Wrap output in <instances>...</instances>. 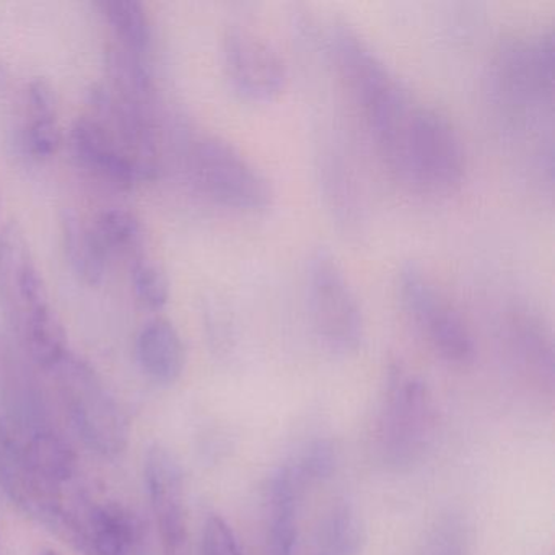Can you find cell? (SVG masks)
<instances>
[{"label": "cell", "mask_w": 555, "mask_h": 555, "mask_svg": "<svg viewBox=\"0 0 555 555\" xmlns=\"http://www.w3.org/2000/svg\"><path fill=\"white\" fill-rule=\"evenodd\" d=\"M0 305L18 343L38 366L53 372L69 356L66 331L17 223L0 233Z\"/></svg>", "instance_id": "6da1fadb"}, {"label": "cell", "mask_w": 555, "mask_h": 555, "mask_svg": "<svg viewBox=\"0 0 555 555\" xmlns=\"http://www.w3.org/2000/svg\"><path fill=\"white\" fill-rule=\"evenodd\" d=\"M435 427L434 399L415 376L392 370L379 422V444L385 460L404 466L417 460Z\"/></svg>", "instance_id": "ba28073f"}, {"label": "cell", "mask_w": 555, "mask_h": 555, "mask_svg": "<svg viewBox=\"0 0 555 555\" xmlns=\"http://www.w3.org/2000/svg\"><path fill=\"white\" fill-rule=\"evenodd\" d=\"M223 64L235 92L251 102L274 99L287 80V67L278 50L248 28L233 27L227 31Z\"/></svg>", "instance_id": "30bf717a"}, {"label": "cell", "mask_w": 555, "mask_h": 555, "mask_svg": "<svg viewBox=\"0 0 555 555\" xmlns=\"http://www.w3.org/2000/svg\"><path fill=\"white\" fill-rule=\"evenodd\" d=\"M331 44L340 77L362 112L376 147L383 151L418 102L353 28L336 25Z\"/></svg>", "instance_id": "7a4b0ae2"}, {"label": "cell", "mask_w": 555, "mask_h": 555, "mask_svg": "<svg viewBox=\"0 0 555 555\" xmlns=\"http://www.w3.org/2000/svg\"><path fill=\"white\" fill-rule=\"evenodd\" d=\"M63 238L67 259L77 278L89 285H96L105 274L106 255L96 238L93 227L69 212L63 220Z\"/></svg>", "instance_id": "d6986e66"}, {"label": "cell", "mask_w": 555, "mask_h": 555, "mask_svg": "<svg viewBox=\"0 0 555 555\" xmlns=\"http://www.w3.org/2000/svg\"><path fill=\"white\" fill-rule=\"evenodd\" d=\"M499 83L513 105L531 106L552 100L554 90V38H526L509 44L499 63Z\"/></svg>", "instance_id": "7c38bea8"}, {"label": "cell", "mask_w": 555, "mask_h": 555, "mask_svg": "<svg viewBox=\"0 0 555 555\" xmlns=\"http://www.w3.org/2000/svg\"><path fill=\"white\" fill-rule=\"evenodd\" d=\"M334 463H336V454H334L333 447L326 441H318L301 454L297 463L288 464V466L304 489L305 483L330 477L334 469Z\"/></svg>", "instance_id": "cb8c5ba5"}, {"label": "cell", "mask_w": 555, "mask_h": 555, "mask_svg": "<svg viewBox=\"0 0 555 555\" xmlns=\"http://www.w3.org/2000/svg\"><path fill=\"white\" fill-rule=\"evenodd\" d=\"M100 8L115 41L109 60L151 67L152 31L144 5L135 0H105Z\"/></svg>", "instance_id": "5bb4252c"}, {"label": "cell", "mask_w": 555, "mask_h": 555, "mask_svg": "<svg viewBox=\"0 0 555 555\" xmlns=\"http://www.w3.org/2000/svg\"><path fill=\"white\" fill-rule=\"evenodd\" d=\"M366 534L359 513L349 503L333 506L323 526V548L327 555H360Z\"/></svg>", "instance_id": "7402d4cb"}, {"label": "cell", "mask_w": 555, "mask_h": 555, "mask_svg": "<svg viewBox=\"0 0 555 555\" xmlns=\"http://www.w3.org/2000/svg\"><path fill=\"white\" fill-rule=\"evenodd\" d=\"M0 486L12 502L28 516L53 529L57 535L76 542V509L64 505L63 487L53 486L35 473L15 435L0 424ZM74 545V544H73Z\"/></svg>", "instance_id": "9c48e42d"}, {"label": "cell", "mask_w": 555, "mask_h": 555, "mask_svg": "<svg viewBox=\"0 0 555 555\" xmlns=\"http://www.w3.org/2000/svg\"><path fill=\"white\" fill-rule=\"evenodd\" d=\"M131 279L135 297L144 307L160 310L167 305L170 284L160 266L144 256H139L132 261Z\"/></svg>", "instance_id": "603a6c76"}, {"label": "cell", "mask_w": 555, "mask_h": 555, "mask_svg": "<svg viewBox=\"0 0 555 555\" xmlns=\"http://www.w3.org/2000/svg\"><path fill=\"white\" fill-rule=\"evenodd\" d=\"M145 483L157 521L162 555H188V512L183 470L164 447H152L145 457Z\"/></svg>", "instance_id": "8fae6325"}, {"label": "cell", "mask_w": 555, "mask_h": 555, "mask_svg": "<svg viewBox=\"0 0 555 555\" xmlns=\"http://www.w3.org/2000/svg\"><path fill=\"white\" fill-rule=\"evenodd\" d=\"M427 555H460V547L451 539L447 538L443 541H438L437 539V542H434Z\"/></svg>", "instance_id": "484cf974"}, {"label": "cell", "mask_w": 555, "mask_h": 555, "mask_svg": "<svg viewBox=\"0 0 555 555\" xmlns=\"http://www.w3.org/2000/svg\"><path fill=\"white\" fill-rule=\"evenodd\" d=\"M300 483L285 464L272 477L266 496L268 551L271 555H294L297 544V506Z\"/></svg>", "instance_id": "2e32d148"}, {"label": "cell", "mask_w": 555, "mask_h": 555, "mask_svg": "<svg viewBox=\"0 0 555 555\" xmlns=\"http://www.w3.org/2000/svg\"><path fill=\"white\" fill-rule=\"evenodd\" d=\"M307 300L311 323L327 349L349 353L362 343L363 314L343 268L327 249L307 262Z\"/></svg>", "instance_id": "8992f818"}, {"label": "cell", "mask_w": 555, "mask_h": 555, "mask_svg": "<svg viewBox=\"0 0 555 555\" xmlns=\"http://www.w3.org/2000/svg\"><path fill=\"white\" fill-rule=\"evenodd\" d=\"M43 555H60V554H57V552H54V551H47V552H44Z\"/></svg>", "instance_id": "4316f807"}, {"label": "cell", "mask_w": 555, "mask_h": 555, "mask_svg": "<svg viewBox=\"0 0 555 555\" xmlns=\"http://www.w3.org/2000/svg\"><path fill=\"white\" fill-rule=\"evenodd\" d=\"M188 173L207 199L236 212H264L274 197L268 178L253 162L216 135H204L191 144Z\"/></svg>", "instance_id": "277c9868"}, {"label": "cell", "mask_w": 555, "mask_h": 555, "mask_svg": "<svg viewBox=\"0 0 555 555\" xmlns=\"http://www.w3.org/2000/svg\"><path fill=\"white\" fill-rule=\"evenodd\" d=\"M201 555H243L235 532L220 516H210L204 526Z\"/></svg>", "instance_id": "d4e9b609"}, {"label": "cell", "mask_w": 555, "mask_h": 555, "mask_svg": "<svg viewBox=\"0 0 555 555\" xmlns=\"http://www.w3.org/2000/svg\"><path fill=\"white\" fill-rule=\"evenodd\" d=\"M92 227L106 255L131 256L132 261L142 256L144 227L131 210H103Z\"/></svg>", "instance_id": "44dd1931"}, {"label": "cell", "mask_w": 555, "mask_h": 555, "mask_svg": "<svg viewBox=\"0 0 555 555\" xmlns=\"http://www.w3.org/2000/svg\"><path fill=\"white\" fill-rule=\"evenodd\" d=\"M398 288L412 323L441 359L454 365H466L474 359L476 349L466 323L424 269L404 266Z\"/></svg>", "instance_id": "52a82bcc"}, {"label": "cell", "mask_w": 555, "mask_h": 555, "mask_svg": "<svg viewBox=\"0 0 555 555\" xmlns=\"http://www.w3.org/2000/svg\"><path fill=\"white\" fill-rule=\"evenodd\" d=\"M18 443L35 473L53 486L63 487L76 473V454L73 448L53 428L44 427L31 431L25 435L24 440H18Z\"/></svg>", "instance_id": "ac0fdd59"}, {"label": "cell", "mask_w": 555, "mask_h": 555, "mask_svg": "<svg viewBox=\"0 0 555 555\" xmlns=\"http://www.w3.org/2000/svg\"><path fill=\"white\" fill-rule=\"evenodd\" d=\"M382 157L396 177L428 194L453 193L466 177V152L456 128L421 102Z\"/></svg>", "instance_id": "3957f363"}, {"label": "cell", "mask_w": 555, "mask_h": 555, "mask_svg": "<svg viewBox=\"0 0 555 555\" xmlns=\"http://www.w3.org/2000/svg\"><path fill=\"white\" fill-rule=\"evenodd\" d=\"M53 372L61 399L82 440L103 456L121 453L128 444V418L95 372L70 353Z\"/></svg>", "instance_id": "5b68a950"}, {"label": "cell", "mask_w": 555, "mask_h": 555, "mask_svg": "<svg viewBox=\"0 0 555 555\" xmlns=\"http://www.w3.org/2000/svg\"><path fill=\"white\" fill-rule=\"evenodd\" d=\"M513 350L526 372L552 386L554 378V352L541 324L526 313L515 314L509 323Z\"/></svg>", "instance_id": "ffe728a7"}, {"label": "cell", "mask_w": 555, "mask_h": 555, "mask_svg": "<svg viewBox=\"0 0 555 555\" xmlns=\"http://www.w3.org/2000/svg\"><path fill=\"white\" fill-rule=\"evenodd\" d=\"M142 372L160 385H173L183 375L186 349L177 327L164 318L144 324L135 343Z\"/></svg>", "instance_id": "9a60e30c"}, {"label": "cell", "mask_w": 555, "mask_h": 555, "mask_svg": "<svg viewBox=\"0 0 555 555\" xmlns=\"http://www.w3.org/2000/svg\"><path fill=\"white\" fill-rule=\"evenodd\" d=\"M79 551L87 555H141L142 528L138 516L118 503L77 508Z\"/></svg>", "instance_id": "4fadbf2b"}, {"label": "cell", "mask_w": 555, "mask_h": 555, "mask_svg": "<svg viewBox=\"0 0 555 555\" xmlns=\"http://www.w3.org/2000/svg\"><path fill=\"white\" fill-rule=\"evenodd\" d=\"M60 142L56 96L47 80H34L27 92L25 147L31 157L48 158L56 152Z\"/></svg>", "instance_id": "e0dca14e"}]
</instances>
